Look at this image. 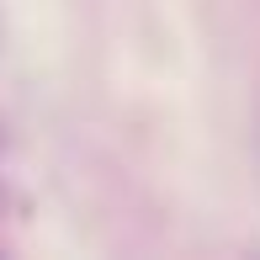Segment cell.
<instances>
[]
</instances>
